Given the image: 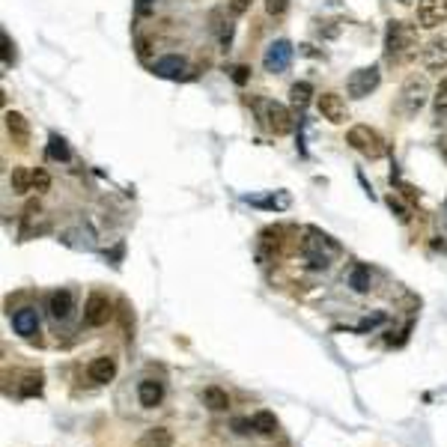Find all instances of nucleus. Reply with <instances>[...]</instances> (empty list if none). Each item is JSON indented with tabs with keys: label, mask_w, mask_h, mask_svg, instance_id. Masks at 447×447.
I'll use <instances>...</instances> for the list:
<instances>
[{
	"label": "nucleus",
	"mask_w": 447,
	"mask_h": 447,
	"mask_svg": "<svg viewBox=\"0 0 447 447\" xmlns=\"http://www.w3.org/2000/svg\"><path fill=\"white\" fill-rule=\"evenodd\" d=\"M418 48V33L406 21H390L385 33V54L390 60H406Z\"/></svg>",
	"instance_id": "obj_1"
},
{
	"label": "nucleus",
	"mask_w": 447,
	"mask_h": 447,
	"mask_svg": "<svg viewBox=\"0 0 447 447\" xmlns=\"http://www.w3.org/2000/svg\"><path fill=\"white\" fill-rule=\"evenodd\" d=\"M346 143H349L355 152L367 155V159H382V155L388 152L385 138L370 126H352L349 134H346Z\"/></svg>",
	"instance_id": "obj_2"
},
{
	"label": "nucleus",
	"mask_w": 447,
	"mask_h": 447,
	"mask_svg": "<svg viewBox=\"0 0 447 447\" xmlns=\"http://www.w3.org/2000/svg\"><path fill=\"white\" fill-rule=\"evenodd\" d=\"M256 110H260V119L265 122V129L272 134H289L295 126L293 114L281 102H256Z\"/></svg>",
	"instance_id": "obj_3"
},
{
	"label": "nucleus",
	"mask_w": 447,
	"mask_h": 447,
	"mask_svg": "<svg viewBox=\"0 0 447 447\" xmlns=\"http://www.w3.org/2000/svg\"><path fill=\"white\" fill-rule=\"evenodd\" d=\"M379 81H382V75H379L376 66H367V69H358L349 75V81H346V89H349L352 98H364L370 96L373 89L379 87Z\"/></svg>",
	"instance_id": "obj_4"
},
{
	"label": "nucleus",
	"mask_w": 447,
	"mask_h": 447,
	"mask_svg": "<svg viewBox=\"0 0 447 447\" xmlns=\"http://www.w3.org/2000/svg\"><path fill=\"white\" fill-rule=\"evenodd\" d=\"M289 60H293V45H289L286 39H277V42L268 45L265 54H263V69L277 75V72L286 69Z\"/></svg>",
	"instance_id": "obj_5"
},
{
	"label": "nucleus",
	"mask_w": 447,
	"mask_h": 447,
	"mask_svg": "<svg viewBox=\"0 0 447 447\" xmlns=\"http://www.w3.org/2000/svg\"><path fill=\"white\" fill-rule=\"evenodd\" d=\"M108 319H110V298L105 293H93L84 305V325L98 328V325H105Z\"/></svg>",
	"instance_id": "obj_6"
},
{
	"label": "nucleus",
	"mask_w": 447,
	"mask_h": 447,
	"mask_svg": "<svg viewBox=\"0 0 447 447\" xmlns=\"http://www.w3.org/2000/svg\"><path fill=\"white\" fill-rule=\"evenodd\" d=\"M447 21V0H418V24L420 27H439Z\"/></svg>",
	"instance_id": "obj_7"
},
{
	"label": "nucleus",
	"mask_w": 447,
	"mask_h": 447,
	"mask_svg": "<svg viewBox=\"0 0 447 447\" xmlns=\"http://www.w3.org/2000/svg\"><path fill=\"white\" fill-rule=\"evenodd\" d=\"M316 108H319V114L322 119H328L334 122V126H343L346 119H349V110H346V102L337 96V93H322L316 98Z\"/></svg>",
	"instance_id": "obj_8"
},
{
	"label": "nucleus",
	"mask_w": 447,
	"mask_h": 447,
	"mask_svg": "<svg viewBox=\"0 0 447 447\" xmlns=\"http://www.w3.org/2000/svg\"><path fill=\"white\" fill-rule=\"evenodd\" d=\"M423 102H427V84H423V78L418 81V78H411V81L402 87V110L411 117L418 114V110L423 108Z\"/></svg>",
	"instance_id": "obj_9"
},
{
	"label": "nucleus",
	"mask_w": 447,
	"mask_h": 447,
	"mask_svg": "<svg viewBox=\"0 0 447 447\" xmlns=\"http://www.w3.org/2000/svg\"><path fill=\"white\" fill-rule=\"evenodd\" d=\"M72 310H75V295L69 293V289H57V293H51L48 295V313H51V319H69L72 316Z\"/></svg>",
	"instance_id": "obj_10"
},
{
	"label": "nucleus",
	"mask_w": 447,
	"mask_h": 447,
	"mask_svg": "<svg viewBox=\"0 0 447 447\" xmlns=\"http://www.w3.org/2000/svg\"><path fill=\"white\" fill-rule=\"evenodd\" d=\"M423 66H427L430 72L447 69V39H432L427 48H423Z\"/></svg>",
	"instance_id": "obj_11"
},
{
	"label": "nucleus",
	"mask_w": 447,
	"mask_h": 447,
	"mask_svg": "<svg viewBox=\"0 0 447 447\" xmlns=\"http://www.w3.org/2000/svg\"><path fill=\"white\" fill-rule=\"evenodd\" d=\"M13 328H15V334H21V337H33V334L39 331L36 310H30V307L15 310V313H13Z\"/></svg>",
	"instance_id": "obj_12"
},
{
	"label": "nucleus",
	"mask_w": 447,
	"mask_h": 447,
	"mask_svg": "<svg viewBox=\"0 0 447 447\" xmlns=\"http://www.w3.org/2000/svg\"><path fill=\"white\" fill-rule=\"evenodd\" d=\"M138 400H140V406H143V409H155V406H161V400H164V385H161V382H155V379H147V382H140V385H138Z\"/></svg>",
	"instance_id": "obj_13"
},
{
	"label": "nucleus",
	"mask_w": 447,
	"mask_h": 447,
	"mask_svg": "<svg viewBox=\"0 0 447 447\" xmlns=\"http://www.w3.org/2000/svg\"><path fill=\"white\" fill-rule=\"evenodd\" d=\"M3 119H6V131L13 134V140L24 147V143L30 140V122L24 119V114H18V110H6Z\"/></svg>",
	"instance_id": "obj_14"
},
{
	"label": "nucleus",
	"mask_w": 447,
	"mask_h": 447,
	"mask_svg": "<svg viewBox=\"0 0 447 447\" xmlns=\"http://www.w3.org/2000/svg\"><path fill=\"white\" fill-rule=\"evenodd\" d=\"M87 376L93 379V382H98V385H105V382H110V379L117 376V361L114 358H96L93 364L87 367Z\"/></svg>",
	"instance_id": "obj_15"
},
{
	"label": "nucleus",
	"mask_w": 447,
	"mask_h": 447,
	"mask_svg": "<svg viewBox=\"0 0 447 447\" xmlns=\"http://www.w3.org/2000/svg\"><path fill=\"white\" fill-rule=\"evenodd\" d=\"M185 60L182 57H176V54H170V57H161V60H155V75H161V78H182L185 75Z\"/></svg>",
	"instance_id": "obj_16"
},
{
	"label": "nucleus",
	"mask_w": 447,
	"mask_h": 447,
	"mask_svg": "<svg viewBox=\"0 0 447 447\" xmlns=\"http://www.w3.org/2000/svg\"><path fill=\"white\" fill-rule=\"evenodd\" d=\"M173 444V432L164 430V427H155V430H147L140 435L138 447H170Z\"/></svg>",
	"instance_id": "obj_17"
},
{
	"label": "nucleus",
	"mask_w": 447,
	"mask_h": 447,
	"mask_svg": "<svg viewBox=\"0 0 447 447\" xmlns=\"http://www.w3.org/2000/svg\"><path fill=\"white\" fill-rule=\"evenodd\" d=\"M209 21H212V33L218 36V42L221 45H230L233 42V24H230V21H224L221 9H215V13L209 15Z\"/></svg>",
	"instance_id": "obj_18"
},
{
	"label": "nucleus",
	"mask_w": 447,
	"mask_h": 447,
	"mask_svg": "<svg viewBox=\"0 0 447 447\" xmlns=\"http://www.w3.org/2000/svg\"><path fill=\"white\" fill-rule=\"evenodd\" d=\"M203 402L212 409V411H224L230 406V397H227V390H221L218 385H209L206 390H203Z\"/></svg>",
	"instance_id": "obj_19"
},
{
	"label": "nucleus",
	"mask_w": 447,
	"mask_h": 447,
	"mask_svg": "<svg viewBox=\"0 0 447 447\" xmlns=\"http://www.w3.org/2000/svg\"><path fill=\"white\" fill-rule=\"evenodd\" d=\"M9 185H13L15 194H27L33 188V173L27 167H13V176H9Z\"/></svg>",
	"instance_id": "obj_20"
},
{
	"label": "nucleus",
	"mask_w": 447,
	"mask_h": 447,
	"mask_svg": "<svg viewBox=\"0 0 447 447\" xmlns=\"http://www.w3.org/2000/svg\"><path fill=\"white\" fill-rule=\"evenodd\" d=\"M349 286L355 289V293H367V289H370V268L355 265L352 274H349Z\"/></svg>",
	"instance_id": "obj_21"
},
{
	"label": "nucleus",
	"mask_w": 447,
	"mask_h": 447,
	"mask_svg": "<svg viewBox=\"0 0 447 447\" xmlns=\"http://www.w3.org/2000/svg\"><path fill=\"white\" fill-rule=\"evenodd\" d=\"M69 143H66L60 134H51V140H48V159L54 161H69Z\"/></svg>",
	"instance_id": "obj_22"
},
{
	"label": "nucleus",
	"mask_w": 447,
	"mask_h": 447,
	"mask_svg": "<svg viewBox=\"0 0 447 447\" xmlns=\"http://www.w3.org/2000/svg\"><path fill=\"white\" fill-rule=\"evenodd\" d=\"M251 420H254V430L263 432V435H272L277 430V418L272 415V411H256Z\"/></svg>",
	"instance_id": "obj_23"
},
{
	"label": "nucleus",
	"mask_w": 447,
	"mask_h": 447,
	"mask_svg": "<svg viewBox=\"0 0 447 447\" xmlns=\"http://www.w3.org/2000/svg\"><path fill=\"white\" fill-rule=\"evenodd\" d=\"M289 96H293V105L298 110H305L307 102H310V96H313V87L307 81H301V84H293V89H289Z\"/></svg>",
	"instance_id": "obj_24"
},
{
	"label": "nucleus",
	"mask_w": 447,
	"mask_h": 447,
	"mask_svg": "<svg viewBox=\"0 0 447 447\" xmlns=\"http://www.w3.org/2000/svg\"><path fill=\"white\" fill-rule=\"evenodd\" d=\"M432 108H435V117H447V78H441V84L435 87V96H432Z\"/></svg>",
	"instance_id": "obj_25"
},
{
	"label": "nucleus",
	"mask_w": 447,
	"mask_h": 447,
	"mask_svg": "<svg viewBox=\"0 0 447 447\" xmlns=\"http://www.w3.org/2000/svg\"><path fill=\"white\" fill-rule=\"evenodd\" d=\"M248 203H254V206H263V209H286L289 206V197L286 194H281V197H248Z\"/></svg>",
	"instance_id": "obj_26"
},
{
	"label": "nucleus",
	"mask_w": 447,
	"mask_h": 447,
	"mask_svg": "<svg viewBox=\"0 0 447 447\" xmlns=\"http://www.w3.org/2000/svg\"><path fill=\"white\" fill-rule=\"evenodd\" d=\"M18 394H21V397H36V394H42V376H27L24 385L18 388Z\"/></svg>",
	"instance_id": "obj_27"
},
{
	"label": "nucleus",
	"mask_w": 447,
	"mask_h": 447,
	"mask_svg": "<svg viewBox=\"0 0 447 447\" xmlns=\"http://www.w3.org/2000/svg\"><path fill=\"white\" fill-rule=\"evenodd\" d=\"M286 9H289V0H265V13L274 18H281Z\"/></svg>",
	"instance_id": "obj_28"
},
{
	"label": "nucleus",
	"mask_w": 447,
	"mask_h": 447,
	"mask_svg": "<svg viewBox=\"0 0 447 447\" xmlns=\"http://www.w3.org/2000/svg\"><path fill=\"white\" fill-rule=\"evenodd\" d=\"M48 185H51L48 173H45V170H33V188H36V191H48Z\"/></svg>",
	"instance_id": "obj_29"
},
{
	"label": "nucleus",
	"mask_w": 447,
	"mask_h": 447,
	"mask_svg": "<svg viewBox=\"0 0 447 447\" xmlns=\"http://www.w3.org/2000/svg\"><path fill=\"white\" fill-rule=\"evenodd\" d=\"M251 9V0H230V13L233 15H244Z\"/></svg>",
	"instance_id": "obj_30"
},
{
	"label": "nucleus",
	"mask_w": 447,
	"mask_h": 447,
	"mask_svg": "<svg viewBox=\"0 0 447 447\" xmlns=\"http://www.w3.org/2000/svg\"><path fill=\"white\" fill-rule=\"evenodd\" d=\"M0 39H3V63L9 66V63H13V60H15V51H13V42H9V36H6V33H0Z\"/></svg>",
	"instance_id": "obj_31"
},
{
	"label": "nucleus",
	"mask_w": 447,
	"mask_h": 447,
	"mask_svg": "<svg viewBox=\"0 0 447 447\" xmlns=\"http://www.w3.org/2000/svg\"><path fill=\"white\" fill-rule=\"evenodd\" d=\"M233 81L244 84V81H248V69H244V66H236V69H233Z\"/></svg>",
	"instance_id": "obj_32"
},
{
	"label": "nucleus",
	"mask_w": 447,
	"mask_h": 447,
	"mask_svg": "<svg viewBox=\"0 0 447 447\" xmlns=\"http://www.w3.org/2000/svg\"><path fill=\"white\" fill-rule=\"evenodd\" d=\"M152 3H155V0H138V6H140V9H147V6H152Z\"/></svg>",
	"instance_id": "obj_33"
},
{
	"label": "nucleus",
	"mask_w": 447,
	"mask_h": 447,
	"mask_svg": "<svg viewBox=\"0 0 447 447\" xmlns=\"http://www.w3.org/2000/svg\"><path fill=\"white\" fill-rule=\"evenodd\" d=\"M441 152H444V159H447V140H441Z\"/></svg>",
	"instance_id": "obj_34"
}]
</instances>
